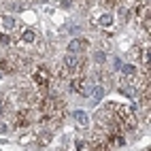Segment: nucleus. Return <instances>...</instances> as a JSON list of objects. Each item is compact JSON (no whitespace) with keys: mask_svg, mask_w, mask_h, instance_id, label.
Here are the masks:
<instances>
[{"mask_svg":"<svg viewBox=\"0 0 151 151\" xmlns=\"http://www.w3.org/2000/svg\"><path fill=\"white\" fill-rule=\"evenodd\" d=\"M104 94H106V89H104L102 85H96V89H94V98H96V100H102Z\"/></svg>","mask_w":151,"mask_h":151,"instance_id":"nucleus-14","label":"nucleus"},{"mask_svg":"<svg viewBox=\"0 0 151 151\" xmlns=\"http://www.w3.org/2000/svg\"><path fill=\"white\" fill-rule=\"evenodd\" d=\"M41 2H49V0H41Z\"/></svg>","mask_w":151,"mask_h":151,"instance_id":"nucleus-23","label":"nucleus"},{"mask_svg":"<svg viewBox=\"0 0 151 151\" xmlns=\"http://www.w3.org/2000/svg\"><path fill=\"white\" fill-rule=\"evenodd\" d=\"M68 87H70V92H77V94H81V96H89V94H92V83H89L85 77H75V79H70V81H68Z\"/></svg>","mask_w":151,"mask_h":151,"instance_id":"nucleus-2","label":"nucleus"},{"mask_svg":"<svg viewBox=\"0 0 151 151\" xmlns=\"http://www.w3.org/2000/svg\"><path fill=\"white\" fill-rule=\"evenodd\" d=\"M0 45H11V36L9 34H0Z\"/></svg>","mask_w":151,"mask_h":151,"instance_id":"nucleus-18","label":"nucleus"},{"mask_svg":"<svg viewBox=\"0 0 151 151\" xmlns=\"http://www.w3.org/2000/svg\"><path fill=\"white\" fill-rule=\"evenodd\" d=\"M15 62H13V58H4V60H0V73L2 75H13L15 73Z\"/></svg>","mask_w":151,"mask_h":151,"instance_id":"nucleus-6","label":"nucleus"},{"mask_svg":"<svg viewBox=\"0 0 151 151\" xmlns=\"http://www.w3.org/2000/svg\"><path fill=\"white\" fill-rule=\"evenodd\" d=\"M122 73H124L126 77H134V75H138V73H140V70H138L134 64H124V66H122Z\"/></svg>","mask_w":151,"mask_h":151,"instance_id":"nucleus-10","label":"nucleus"},{"mask_svg":"<svg viewBox=\"0 0 151 151\" xmlns=\"http://www.w3.org/2000/svg\"><path fill=\"white\" fill-rule=\"evenodd\" d=\"M38 109H41L43 117L58 119V122H62L64 115H66V104H64V100L60 96H45L43 102L38 104Z\"/></svg>","mask_w":151,"mask_h":151,"instance_id":"nucleus-1","label":"nucleus"},{"mask_svg":"<svg viewBox=\"0 0 151 151\" xmlns=\"http://www.w3.org/2000/svg\"><path fill=\"white\" fill-rule=\"evenodd\" d=\"M36 53H38V55H45V53H47V43H45V41H38V43H36Z\"/></svg>","mask_w":151,"mask_h":151,"instance_id":"nucleus-15","label":"nucleus"},{"mask_svg":"<svg viewBox=\"0 0 151 151\" xmlns=\"http://www.w3.org/2000/svg\"><path fill=\"white\" fill-rule=\"evenodd\" d=\"M89 47V43L85 41V38H75V41H70L68 43V53H83L85 49Z\"/></svg>","mask_w":151,"mask_h":151,"instance_id":"nucleus-4","label":"nucleus"},{"mask_svg":"<svg viewBox=\"0 0 151 151\" xmlns=\"http://www.w3.org/2000/svg\"><path fill=\"white\" fill-rule=\"evenodd\" d=\"M22 41L24 43H36V32L32 28H26L24 32H22Z\"/></svg>","mask_w":151,"mask_h":151,"instance_id":"nucleus-8","label":"nucleus"},{"mask_svg":"<svg viewBox=\"0 0 151 151\" xmlns=\"http://www.w3.org/2000/svg\"><path fill=\"white\" fill-rule=\"evenodd\" d=\"M73 119L77 122V126H81V128H85V126L89 124V117H87L85 111H75V113H73Z\"/></svg>","mask_w":151,"mask_h":151,"instance_id":"nucleus-7","label":"nucleus"},{"mask_svg":"<svg viewBox=\"0 0 151 151\" xmlns=\"http://www.w3.org/2000/svg\"><path fill=\"white\" fill-rule=\"evenodd\" d=\"M51 140H53V132H49V130H43V132L34 138V143H36V147H47L49 143H51Z\"/></svg>","mask_w":151,"mask_h":151,"instance_id":"nucleus-5","label":"nucleus"},{"mask_svg":"<svg viewBox=\"0 0 151 151\" xmlns=\"http://www.w3.org/2000/svg\"><path fill=\"white\" fill-rule=\"evenodd\" d=\"M98 24H100V26H111V24H113V15L102 13V15L98 17Z\"/></svg>","mask_w":151,"mask_h":151,"instance_id":"nucleus-11","label":"nucleus"},{"mask_svg":"<svg viewBox=\"0 0 151 151\" xmlns=\"http://www.w3.org/2000/svg\"><path fill=\"white\" fill-rule=\"evenodd\" d=\"M77 149H89V140H79V143H77Z\"/></svg>","mask_w":151,"mask_h":151,"instance_id":"nucleus-19","label":"nucleus"},{"mask_svg":"<svg viewBox=\"0 0 151 151\" xmlns=\"http://www.w3.org/2000/svg\"><path fill=\"white\" fill-rule=\"evenodd\" d=\"M136 17L140 19H149V2H143L136 6Z\"/></svg>","mask_w":151,"mask_h":151,"instance_id":"nucleus-9","label":"nucleus"},{"mask_svg":"<svg viewBox=\"0 0 151 151\" xmlns=\"http://www.w3.org/2000/svg\"><path fill=\"white\" fill-rule=\"evenodd\" d=\"M140 53H143V47H140V45L132 47V49H130V51H128V55L132 58V60H138V58H140Z\"/></svg>","mask_w":151,"mask_h":151,"instance_id":"nucleus-12","label":"nucleus"},{"mask_svg":"<svg viewBox=\"0 0 151 151\" xmlns=\"http://www.w3.org/2000/svg\"><path fill=\"white\" fill-rule=\"evenodd\" d=\"M6 130H9V128H6V124L2 122V119H0V132H6Z\"/></svg>","mask_w":151,"mask_h":151,"instance_id":"nucleus-20","label":"nucleus"},{"mask_svg":"<svg viewBox=\"0 0 151 151\" xmlns=\"http://www.w3.org/2000/svg\"><path fill=\"white\" fill-rule=\"evenodd\" d=\"M104 60H106V53L104 51H96V62L98 64H104Z\"/></svg>","mask_w":151,"mask_h":151,"instance_id":"nucleus-16","label":"nucleus"},{"mask_svg":"<svg viewBox=\"0 0 151 151\" xmlns=\"http://www.w3.org/2000/svg\"><path fill=\"white\" fill-rule=\"evenodd\" d=\"M4 111H6V98H4L2 94H0V115H2Z\"/></svg>","mask_w":151,"mask_h":151,"instance_id":"nucleus-17","label":"nucleus"},{"mask_svg":"<svg viewBox=\"0 0 151 151\" xmlns=\"http://www.w3.org/2000/svg\"><path fill=\"white\" fill-rule=\"evenodd\" d=\"M70 4H73V0H62V6H64V9H68Z\"/></svg>","mask_w":151,"mask_h":151,"instance_id":"nucleus-22","label":"nucleus"},{"mask_svg":"<svg viewBox=\"0 0 151 151\" xmlns=\"http://www.w3.org/2000/svg\"><path fill=\"white\" fill-rule=\"evenodd\" d=\"M32 77H34V83L41 87V89H47V85L51 83V70H49L47 66H38V68H34Z\"/></svg>","mask_w":151,"mask_h":151,"instance_id":"nucleus-3","label":"nucleus"},{"mask_svg":"<svg viewBox=\"0 0 151 151\" xmlns=\"http://www.w3.org/2000/svg\"><path fill=\"white\" fill-rule=\"evenodd\" d=\"M122 66H124V64H122V60L117 58V60H115V68H117V70H122Z\"/></svg>","mask_w":151,"mask_h":151,"instance_id":"nucleus-21","label":"nucleus"},{"mask_svg":"<svg viewBox=\"0 0 151 151\" xmlns=\"http://www.w3.org/2000/svg\"><path fill=\"white\" fill-rule=\"evenodd\" d=\"M0 75H2V73H0Z\"/></svg>","mask_w":151,"mask_h":151,"instance_id":"nucleus-24","label":"nucleus"},{"mask_svg":"<svg viewBox=\"0 0 151 151\" xmlns=\"http://www.w3.org/2000/svg\"><path fill=\"white\" fill-rule=\"evenodd\" d=\"M2 26L11 30V28H15V26H17V22H15L13 17H9V15H4V17H2Z\"/></svg>","mask_w":151,"mask_h":151,"instance_id":"nucleus-13","label":"nucleus"}]
</instances>
